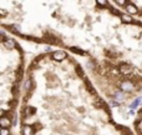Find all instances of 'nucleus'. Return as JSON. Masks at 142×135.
<instances>
[{"label": "nucleus", "mask_w": 142, "mask_h": 135, "mask_svg": "<svg viewBox=\"0 0 142 135\" xmlns=\"http://www.w3.org/2000/svg\"><path fill=\"white\" fill-rule=\"evenodd\" d=\"M121 89L123 90V91H132V90L135 89V85H133L132 81L126 80V81H123L121 84Z\"/></svg>", "instance_id": "1"}, {"label": "nucleus", "mask_w": 142, "mask_h": 135, "mask_svg": "<svg viewBox=\"0 0 142 135\" xmlns=\"http://www.w3.org/2000/svg\"><path fill=\"white\" fill-rule=\"evenodd\" d=\"M52 59L56 60V61H62L66 59V52L65 51H55L52 54Z\"/></svg>", "instance_id": "2"}, {"label": "nucleus", "mask_w": 142, "mask_h": 135, "mask_svg": "<svg viewBox=\"0 0 142 135\" xmlns=\"http://www.w3.org/2000/svg\"><path fill=\"white\" fill-rule=\"evenodd\" d=\"M132 66L131 65H128V64H121L120 65V71H121L122 74H125V75H130L131 73H132Z\"/></svg>", "instance_id": "3"}, {"label": "nucleus", "mask_w": 142, "mask_h": 135, "mask_svg": "<svg viewBox=\"0 0 142 135\" xmlns=\"http://www.w3.org/2000/svg\"><path fill=\"white\" fill-rule=\"evenodd\" d=\"M33 131H34V129L30 125H24L22 126V130H21L22 135H33Z\"/></svg>", "instance_id": "4"}, {"label": "nucleus", "mask_w": 142, "mask_h": 135, "mask_svg": "<svg viewBox=\"0 0 142 135\" xmlns=\"http://www.w3.org/2000/svg\"><path fill=\"white\" fill-rule=\"evenodd\" d=\"M120 16H121V20H122L123 22H126V24H132V22H133V19H132L131 16H128V15L121 14Z\"/></svg>", "instance_id": "5"}, {"label": "nucleus", "mask_w": 142, "mask_h": 135, "mask_svg": "<svg viewBox=\"0 0 142 135\" xmlns=\"http://www.w3.org/2000/svg\"><path fill=\"white\" fill-rule=\"evenodd\" d=\"M140 104H142V98H137L136 100H133V101H132V104L130 105V109H131V110L136 109V108Z\"/></svg>", "instance_id": "6"}, {"label": "nucleus", "mask_w": 142, "mask_h": 135, "mask_svg": "<svg viewBox=\"0 0 142 135\" xmlns=\"http://www.w3.org/2000/svg\"><path fill=\"white\" fill-rule=\"evenodd\" d=\"M126 9H127V11H128V13H132V14H136L138 11L137 8L135 6V5H132V4H130V3L126 4Z\"/></svg>", "instance_id": "7"}, {"label": "nucleus", "mask_w": 142, "mask_h": 135, "mask_svg": "<svg viewBox=\"0 0 142 135\" xmlns=\"http://www.w3.org/2000/svg\"><path fill=\"white\" fill-rule=\"evenodd\" d=\"M114 98H115V101L118 103V104L122 103V101L125 100V95H123L122 93H115V96H114Z\"/></svg>", "instance_id": "8"}, {"label": "nucleus", "mask_w": 142, "mask_h": 135, "mask_svg": "<svg viewBox=\"0 0 142 135\" xmlns=\"http://www.w3.org/2000/svg\"><path fill=\"white\" fill-rule=\"evenodd\" d=\"M71 51L76 52V54H80V55H84V54H85L84 50H81L80 48H76V46H72V48H71Z\"/></svg>", "instance_id": "9"}, {"label": "nucleus", "mask_w": 142, "mask_h": 135, "mask_svg": "<svg viewBox=\"0 0 142 135\" xmlns=\"http://www.w3.org/2000/svg\"><path fill=\"white\" fill-rule=\"evenodd\" d=\"M5 46H6V48H9V49H11V48L15 46V43H14L11 39H9V40H6V41H5Z\"/></svg>", "instance_id": "10"}, {"label": "nucleus", "mask_w": 142, "mask_h": 135, "mask_svg": "<svg viewBox=\"0 0 142 135\" xmlns=\"http://www.w3.org/2000/svg\"><path fill=\"white\" fill-rule=\"evenodd\" d=\"M76 70H77V74L80 75V76L85 79V74H84V71H82V69H81V68H80V66H77V69H76Z\"/></svg>", "instance_id": "11"}, {"label": "nucleus", "mask_w": 142, "mask_h": 135, "mask_svg": "<svg viewBox=\"0 0 142 135\" xmlns=\"http://www.w3.org/2000/svg\"><path fill=\"white\" fill-rule=\"evenodd\" d=\"M30 88H31V81H30V79H27L25 81V89L26 90H30Z\"/></svg>", "instance_id": "12"}, {"label": "nucleus", "mask_w": 142, "mask_h": 135, "mask_svg": "<svg viewBox=\"0 0 142 135\" xmlns=\"http://www.w3.org/2000/svg\"><path fill=\"white\" fill-rule=\"evenodd\" d=\"M97 4H99V5H101V6H105V5L107 4V3H106V1H97Z\"/></svg>", "instance_id": "13"}, {"label": "nucleus", "mask_w": 142, "mask_h": 135, "mask_svg": "<svg viewBox=\"0 0 142 135\" xmlns=\"http://www.w3.org/2000/svg\"><path fill=\"white\" fill-rule=\"evenodd\" d=\"M127 135H133L132 133H127Z\"/></svg>", "instance_id": "14"}]
</instances>
